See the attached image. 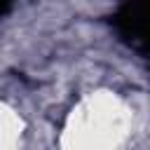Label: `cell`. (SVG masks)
Listing matches in <instances>:
<instances>
[{
	"label": "cell",
	"instance_id": "cell-1",
	"mask_svg": "<svg viewBox=\"0 0 150 150\" xmlns=\"http://www.w3.org/2000/svg\"><path fill=\"white\" fill-rule=\"evenodd\" d=\"M145 9H148V0H124L117 7V12L112 14V19H110L117 38L127 47H131L134 52H138L141 56L148 54Z\"/></svg>",
	"mask_w": 150,
	"mask_h": 150
},
{
	"label": "cell",
	"instance_id": "cell-2",
	"mask_svg": "<svg viewBox=\"0 0 150 150\" xmlns=\"http://www.w3.org/2000/svg\"><path fill=\"white\" fill-rule=\"evenodd\" d=\"M9 7H12V0H0V16H2V14H7V12H9Z\"/></svg>",
	"mask_w": 150,
	"mask_h": 150
}]
</instances>
